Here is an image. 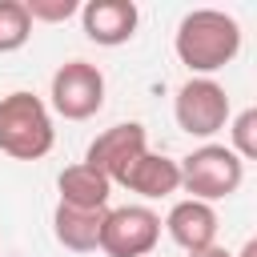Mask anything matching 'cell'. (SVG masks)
<instances>
[{
	"label": "cell",
	"mask_w": 257,
	"mask_h": 257,
	"mask_svg": "<svg viewBox=\"0 0 257 257\" xmlns=\"http://www.w3.org/2000/svg\"><path fill=\"white\" fill-rule=\"evenodd\" d=\"M173 48L181 56V64L189 72H217L225 68L237 52H241V24L229 16V12H217V8H193L181 24H177V36H173Z\"/></svg>",
	"instance_id": "cell-1"
},
{
	"label": "cell",
	"mask_w": 257,
	"mask_h": 257,
	"mask_svg": "<svg viewBox=\"0 0 257 257\" xmlns=\"http://www.w3.org/2000/svg\"><path fill=\"white\" fill-rule=\"evenodd\" d=\"M56 128L48 116V104L32 92H8L0 100V153L16 161H40L52 153Z\"/></svg>",
	"instance_id": "cell-2"
},
{
	"label": "cell",
	"mask_w": 257,
	"mask_h": 257,
	"mask_svg": "<svg viewBox=\"0 0 257 257\" xmlns=\"http://www.w3.org/2000/svg\"><path fill=\"white\" fill-rule=\"evenodd\" d=\"M177 165H181V189L193 193V201H205V205L233 197L245 181V161L229 145H201L189 157H181Z\"/></svg>",
	"instance_id": "cell-3"
},
{
	"label": "cell",
	"mask_w": 257,
	"mask_h": 257,
	"mask_svg": "<svg viewBox=\"0 0 257 257\" xmlns=\"http://www.w3.org/2000/svg\"><path fill=\"white\" fill-rule=\"evenodd\" d=\"M161 241V217L149 205H120L104 213L100 245L108 257H149Z\"/></svg>",
	"instance_id": "cell-4"
},
{
	"label": "cell",
	"mask_w": 257,
	"mask_h": 257,
	"mask_svg": "<svg viewBox=\"0 0 257 257\" xmlns=\"http://www.w3.org/2000/svg\"><path fill=\"white\" fill-rule=\"evenodd\" d=\"M173 116H177L181 133H189V137H213L229 120V92L217 80H209V76H193V80H185L177 88Z\"/></svg>",
	"instance_id": "cell-5"
},
{
	"label": "cell",
	"mask_w": 257,
	"mask_h": 257,
	"mask_svg": "<svg viewBox=\"0 0 257 257\" xmlns=\"http://www.w3.org/2000/svg\"><path fill=\"white\" fill-rule=\"evenodd\" d=\"M52 108L64 120H88L104 104V76L88 60H68L52 72Z\"/></svg>",
	"instance_id": "cell-6"
},
{
	"label": "cell",
	"mask_w": 257,
	"mask_h": 257,
	"mask_svg": "<svg viewBox=\"0 0 257 257\" xmlns=\"http://www.w3.org/2000/svg\"><path fill=\"white\" fill-rule=\"evenodd\" d=\"M145 153H149V133H145V124L128 120V124H112V128H104V133L88 145L84 165H92L96 173H104V177L116 185V181L128 173V165L141 161Z\"/></svg>",
	"instance_id": "cell-7"
},
{
	"label": "cell",
	"mask_w": 257,
	"mask_h": 257,
	"mask_svg": "<svg viewBox=\"0 0 257 257\" xmlns=\"http://www.w3.org/2000/svg\"><path fill=\"white\" fill-rule=\"evenodd\" d=\"M137 20H141V12H137L133 0H88L80 8L84 36L92 44H104V48H116V44L133 40Z\"/></svg>",
	"instance_id": "cell-8"
},
{
	"label": "cell",
	"mask_w": 257,
	"mask_h": 257,
	"mask_svg": "<svg viewBox=\"0 0 257 257\" xmlns=\"http://www.w3.org/2000/svg\"><path fill=\"white\" fill-rule=\"evenodd\" d=\"M165 229L169 237L185 249V253H201V249H213L217 245V213L213 205L205 201H177L165 217Z\"/></svg>",
	"instance_id": "cell-9"
},
{
	"label": "cell",
	"mask_w": 257,
	"mask_h": 257,
	"mask_svg": "<svg viewBox=\"0 0 257 257\" xmlns=\"http://www.w3.org/2000/svg\"><path fill=\"white\" fill-rule=\"evenodd\" d=\"M56 189H60V205H68V209H108L112 181L80 161L56 177Z\"/></svg>",
	"instance_id": "cell-10"
},
{
	"label": "cell",
	"mask_w": 257,
	"mask_h": 257,
	"mask_svg": "<svg viewBox=\"0 0 257 257\" xmlns=\"http://www.w3.org/2000/svg\"><path fill=\"white\" fill-rule=\"evenodd\" d=\"M116 185H124V189H133L141 197H169V193L181 189V165L161 157V153H145L141 161L128 165V173Z\"/></svg>",
	"instance_id": "cell-11"
},
{
	"label": "cell",
	"mask_w": 257,
	"mask_h": 257,
	"mask_svg": "<svg viewBox=\"0 0 257 257\" xmlns=\"http://www.w3.org/2000/svg\"><path fill=\"white\" fill-rule=\"evenodd\" d=\"M104 213L108 209H68V205H56L52 213V233L64 249L72 253H88L100 245V225H104Z\"/></svg>",
	"instance_id": "cell-12"
},
{
	"label": "cell",
	"mask_w": 257,
	"mask_h": 257,
	"mask_svg": "<svg viewBox=\"0 0 257 257\" xmlns=\"http://www.w3.org/2000/svg\"><path fill=\"white\" fill-rule=\"evenodd\" d=\"M32 36V20L24 12L20 0H0V52H16L24 48Z\"/></svg>",
	"instance_id": "cell-13"
},
{
	"label": "cell",
	"mask_w": 257,
	"mask_h": 257,
	"mask_svg": "<svg viewBox=\"0 0 257 257\" xmlns=\"http://www.w3.org/2000/svg\"><path fill=\"white\" fill-rule=\"evenodd\" d=\"M229 137H233L229 149H233L241 161H253V157H257V108L237 112L233 124H229Z\"/></svg>",
	"instance_id": "cell-14"
},
{
	"label": "cell",
	"mask_w": 257,
	"mask_h": 257,
	"mask_svg": "<svg viewBox=\"0 0 257 257\" xmlns=\"http://www.w3.org/2000/svg\"><path fill=\"white\" fill-rule=\"evenodd\" d=\"M24 12H28V20L36 24H60V20H68L72 12H80V4L76 0H28L24 4Z\"/></svg>",
	"instance_id": "cell-15"
},
{
	"label": "cell",
	"mask_w": 257,
	"mask_h": 257,
	"mask_svg": "<svg viewBox=\"0 0 257 257\" xmlns=\"http://www.w3.org/2000/svg\"><path fill=\"white\" fill-rule=\"evenodd\" d=\"M189 257H233V253H225V249L213 245V249H201V253H189Z\"/></svg>",
	"instance_id": "cell-16"
},
{
	"label": "cell",
	"mask_w": 257,
	"mask_h": 257,
	"mask_svg": "<svg viewBox=\"0 0 257 257\" xmlns=\"http://www.w3.org/2000/svg\"><path fill=\"white\" fill-rule=\"evenodd\" d=\"M237 257H257V241H253V237H249V241H245V245H241V253H237Z\"/></svg>",
	"instance_id": "cell-17"
}]
</instances>
